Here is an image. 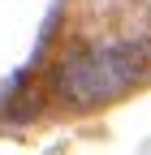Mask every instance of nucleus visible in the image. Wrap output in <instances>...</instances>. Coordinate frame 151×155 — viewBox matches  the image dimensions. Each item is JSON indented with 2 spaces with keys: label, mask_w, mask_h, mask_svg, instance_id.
Returning a JSON list of instances; mask_svg holds the SVG:
<instances>
[{
  "label": "nucleus",
  "mask_w": 151,
  "mask_h": 155,
  "mask_svg": "<svg viewBox=\"0 0 151 155\" xmlns=\"http://www.w3.org/2000/svg\"><path fill=\"white\" fill-rule=\"evenodd\" d=\"M143 78H147V48L143 43H108V48L73 52L56 69L52 86L65 104L99 108L108 99H117V95L134 91Z\"/></svg>",
  "instance_id": "obj_1"
}]
</instances>
